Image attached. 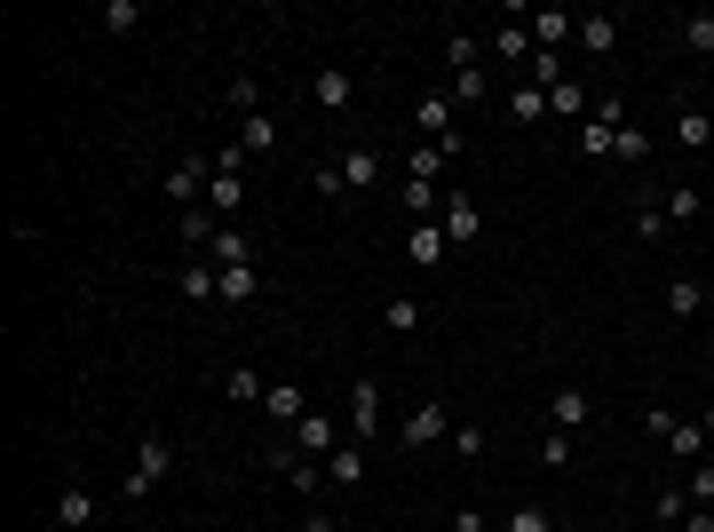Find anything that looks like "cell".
Segmentation results:
<instances>
[{"instance_id": "cell-28", "label": "cell", "mask_w": 714, "mask_h": 532, "mask_svg": "<svg viewBox=\"0 0 714 532\" xmlns=\"http://www.w3.org/2000/svg\"><path fill=\"white\" fill-rule=\"evenodd\" d=\"M397 199H405V215H437V207H445V191L421 183V176H405V183H397Z\"/></svg>"}, {"instance_id": "cell-7", "label": "cell", "mask_w": 714, "mask_h": 532, "mask_svg": "<svg viewBox=\"0 0 714 532\" xmlns=\"http://www.w3.org/2000/svg\"><path fill=\"white\" fill-rule=\"evenodd\" d=\"M524 24H532V48H556V56H564V41H580V16H564V9H532Z\"/></svg>"}, {"instance_id": "cell-44", "label": "cell", "mask_w": 714, "mask_h": 532, "mask_svg": "<svg viewBox=\"0 0 714 532\" xmlns=\"http://www.w3.org/2000/svg\"><path fill=\"white\" fill-rule=\"evenodd\" d=\"M611 144H620V136H611V127H596V120H580V151H596V159H611Z\"/></svg>"}, {"instance_id": "cell-21", "label": "cell", "mask_w": 714, "mask_h": 532, "mask_svg": "<svg viewBox=\"0 0 714 532\" xmlns=\"http://www.w3.org/2000/svg\"><path fill=\"white\" fill-rule=\"evenodd\" d=\"M326 477L342 485V493H350V485H365V445H333V453H326Z\"/></svg>"}, {"instance_id": "cell-22", "label": "cell", "mask_w": 714, "mask_h": 532, "mask_svg": "<svg viewBox=\"0 0 714 532\" xmlns=\"http://www.w3.org/2000/svg\"><path fill=\"white\" fill-rule=\"evenodd\" d=\"M238 151H279V120H270V112H254V120H238Z\"/></svg>"}, {"instance_id": "cell-1", "label": "cell", "mask_w": 714, "mask_h": 532, "mask_svg": "<svg viewBox=\"0 0 714 532\" xmlns=\"http://www.w3.org/2000/svg\"><path fill=\"white\" fill-rule=\"evenodd\" d=\"M445 438H453V406H445V397H429V406H413V414L397 421V445L405 453H429V445H445Z\"/></svg>"}, {"instance_id": "cell-17", "label": "cell", "mask_w": 714, "mask_h": 532, "mask_svg": "<svg viewBox=\"0 0 714 532\" xmlns=\"http://www.w3.org/2000/svg\"><path fill=\"white\" fill-rule=\"evenodd\" d=\"M675 144H683V151H706V144H714V112L683 104V112H675Z\"/></svg>"}, {"instance_id": "cell-6", "label": "cell", "mask_w": 714, "mask_h": 532, "mask_svg": "<svg viewBox=\"0 0 714 532\" xmlns=\"http://www.w3.org/2000/svg\"><path fill=\"white\" fill-rule=\"evenodd\" d=\"M286 445H294L302 461H326V453H333V414H302V421L286 429Z\"/></svg>"}, {"instance_id": "cell-4", "label": "cell", "mask_w": 714, "mask_h": 532, "mask_svg": "<svg viewBox=\"0 0 714 532\" xmlns=\"http://www.w3.org/2000/svg\"><path fill=\"white\" fill-rule=\"evenodd\" d=\"M437 230H445L453 247H468L476 230H485V215H476V199H468V191H445V207H437Z\"/></svg>"}, {"instance_id": "cell-15", "label": "cell", "mask_w": 714, "mask_h": 532, "mask_svg": "<svg viewBox=\"0 0 714 532\" xmlns=\"http://www.w3.org/2000/svg\"><path fill=\"white\" fill-rule=\"evenodd\" d=\"M508 120H517V127H540V120H548V88L517 80V88H508Z\"/></svg>"}, {"instance_id": "cell-2", "label": "cell", "mask_w": 714, "mask_h": 532, "mask_svg": "<svg viewBox=\"0 0 714 532\" xmlns=\"http://www.w3.org/2000/svg\"><path fill=\"white\" fill-rule=\"evenodd\" d=\"M207 183H215V151H183L175 168H167V199H175V207H199Z\"/></svg>"}, {"instance_id": "cell-16", "label": "cell", "mask_w": 714, "mask_h": 532, "mask_svg": "<svg viewBox=\"0 0 714 532\" xmlns=\"http://www.w3.org/2000/svg\"><path fill=\"white\" fill-rule=\"evenodd\" d=\"M56 524L88 532V524H95V493H88V485H64V493H56Z\"/></svg>"}, {"instance_id": "cell-35", "label": "cell", "mask_w": 714, "mask_h": 532, "mask_svg": "<svg viewBox=\"0 0 714 532\" xmlns=\"http://www.w3.org/2000/svg\"><path fill=\"white\" fill-rule=\"evenodd\" d=\"M223 389L238 397V406H262V374H254V365H230V374H223Z\"/></svg>"}, {"instance_id": "cell-3", "label": "cell", "mask_w": 714, "mask_h": 532, "mask_svg": "<svg viewBox=\"0 0 714 532\" xmlns=\"http://www.w3.org/2000/svg\"><path fill=\"white\" fill-rule=\"evenodd\" d=\"M167 469H175V445H167V438H144V453H135V469H127V501L159 493V485H167Z\"/></svg>"}, {"instance_id": "cell-19", "label": "cell", "mask_w": 714, "mask_h": 532, "mask_svg": "<svg viewBox=\"0 0 714 532\" xmlns=\"http://www.w3.org/2000/svg\"><path fill=\"white\" fill-rule=\"evenodd\" d=\"M492 56H500V64H532V24H524V16L500 24V32H492Z\"/></svg>"}, {"instance_id": "cell-20", "label": "cell", "mask_w": 714, "mask_h": 532, "mask_svg": "<svg viewBox=\"0 0 714 532\" xmlns=\"http://www.w3.org/2000/svg\"><path fill=\"white\" fill-rule=\"evenodd\" d=\"M706 310V286L683 271V279H667V318H699Z\"/></svg>"}, {"instance_id": "cell-39", "label": "cell", "mask_w": 714, "mask_h": 532, "mask_svg": "<svg viewBox=\"0 0 714 532\" xmlns=\"http://www.w3.org/2000/svg\"><path fill=\"white\" fill-rule=\"evenodd\" d=\"M651 517H659V524H675V532H683V517H691V493H675V485H667V493H659V501H651Z\"/></svg>"}, {"instance_id": "cell-29", "label": "cell", "mask_w": 714, "mask_h": 532, "mask_svg": "<svg viewBox=\"0 0 714 532\" xmlns=\"http://www.w3.org/2000/svg\"><path fill=\"white\" fill-rule=\"evenodd\" d=\"M659 207H667V223H691V215H706V199H699V183H675V191H659Z\"/></svg>"}, {"instance_id": "cell-12", "label": "cell", "mask_w": 714, "mask_h": 532, "mask_svg": "<svg viewBox=\"0 0 714 532\" xmlns=\"http://www.w3.org/2000/svg\"><path fill=\"white\" fill-rule=\"evenodd\" d=\"M659 445H667L675 461H691V469H699V461H706V421H667Z\"/></svg>"}, {"instance_id": "cell-25", "label": "cell", "mask_w": 714, "mask_h": 532, "mask_svg": "<svg viewBox=\"0 0 714 532\" xmlns=\"http://www.w3.org/2000/svg\"><path fill=\"white\" fill-rule=\"evenodd\" d=\"M580 48L588 56H611V48H620V16H580Z\"/></svg>"}, {"instance_id": "cell-9", "label": "cell", "mask_w": 714, "mask_h": 532, "mask_svg": "<svg viewBox=\"0 0 714 532\" xmlns=\"http://www.w3.org/2000/svg\"><path fill=\"white\" fill-rule=\"evenodd\" d=\"M588 414H596V406H588V389H571V382H564V389H548V429H571V438H580Z\"/></svg>"}, {"instance_id": "cell-38", "label": "cell", "mask_w": 714, "mask_h": 532, "mask_svg": "<svg viewBox=\"0 0 714 532\" xmlns=\"http://www.w3.org/2000/svg\"><path fill=\"white\" fill-rule=\"evenodd\" d=\"M453 445H461V461H485V445H492V429H485V421H461V429H453Z\"/></svg>"}, {"instance_id": "cell-18", "label": "cell", "mask_w": 714, "mask_h": 532, "mask_svg": "<svg viewBox=\"0 0 714 532\" xmlns=\"http://www.w3.org/2000/svg\"><path fill=\"white\" fill-rule=\"evenodd\" d=\"M350 429H358V438H373V429H382V389H373V382L350 389Z\"/></svg>"}, {"instance_id": "cell-30", "label": "cell", "mask_w": 714, "mask_h": 532, "mask_svg": "<svg viewBox=\"0 0 714 532\" xmlns=\"http://www.w3.org/2000/svg\"><path fill=\"white\" fill-rule=\"evenodd\" d=\"M635 239H643V247H651V239H667V207H659L651 191L635 199Z\"/></svg>"}, {"instance_id": "cell-27", "label": "cell", "mask_w": 714, "mask_h": 532, "mask_svg": "<svg viewBox=\"0 0 714 532\" xmlns=\"http://www.w3.org/2000/svg\"><path fill=\"white\" fill-rule=\"evenodd\" d=\"M675 41H683L691 56H714V9H699V16H683V24H675Z\"/></svg>"}, {"instance_id": "cell-34", "label": "cell", "mask_w": 714, "mask_h": 532, "mask_svg": "<svg viewBox=\"0 0 714 532\" xmlns=\"http://www.w3.org/2000/svg\"><path fill=\"white\" fill-rule=\"evenodd\" d=\"M382 326H389V335H421V303H413V294H397V303L382 310Z\"/></svg>"}, {"instance_id": "cell-14", "label": "cell", "mask_w": 714, "mask_h": 532, "mask_svg": "<svg viewBox=\"0 0 714 532\" xmlns=\"http://www.w3.org/2000/svg\"><path fill=\"white\" fill-rule=\"evenodd\" d=\"M262 406H270V421H279V429H294L302 414H310V397H302V382H270Z\"/></svg>"}, {"instance_id": "cell-41", "label": "cell", "mask_w": 714, "mask_h": 532, "mask_svg": "<svg viewBox=\"0 0 714 532\" xmlns=\"http://www.w3.org/2000/svg\"><path fill=\"white\" fill-rule=\"evenodd\" d=\"M476 56H485V41H476V32H453V41H445V64H453V72H468Z\"/></svg>"}, {"instance_id": "cell-50", "label": "cell", "mask_w": 714, "mask_h": 532, "mask_svg": "<svg viewBox=\"0 0 714 532\" xmlns=\"http://www.w3.org/2000/svg\"><path fill=\"white\" fill-rule=\"evenodd\" d=\"M476 532H492V524H476Z\"/></svg>"}, {"instance_id": "cell-32", "label": "cell", "mask_w": 714, "mask_h": 532, "mask_svg": "<svg viewBox=\"0 0 714 532\" xmlns=\"http://www.w3.org/2000/svg\"><path fill=\"white\" fill-rule=\"evenodd\" d=\"M254 294H262V279H254V262H247V271H223V294H215V303H254Z\"/></svg>"}, {"instance_id": "cell-11", "label": "cell", "mask_w": 714, "mask_h": 532, "mask_svg": "<svg viewBox=\"0 0 714 532\" xmlns=\"http://www.w3.org/2000/svg\"><path fill=\"white\" fill-rule=\"evenodd\" d=\"M207 262H215V271H247V262H254V239H247L238 223H223L215 247H207Z\"/></svg>"}, {"instance_id": "cell-48", "label": "cell", "mask_w": 714, "mask_h": 532, "mask_svg": "<svg viewBox=\"0 0 714 532\" xmlns=\"http://www.w3.org/2000/svg\"><path fill=\"white\" fill-rule=\"evenodd\" d=\"M476 524H485V517H476V509H461V517H453L445 532H476Z\"/></svg>"}, {"instance_id": "cell-40", "label": "cell", "mask_w": 714, "mask_h": 532, "mask_svg": "<svg viewBox=\"0 0 714 532\" xmlns=\"http://www.w3.org/2000/svg\"><path fill=\"white\" fill-rule=\"evenodd\" d=\"M95 24H104V32H135L144 9H135V0H104V16H95Z\"/></svg>"}, {"instance_id": "cell-36", "label": "cell", "mask_w": 714, "mask_h": 532, "mask_svg": "<svg viewBox=\"0 0 714 532\" xmlns=\"http://www.w3.org/2000/svg\"><path fill=\"white\" fill-rule=\"evenodd\" d=\"M524 72H532V88H564V56H556V48H532Z\"/></svg>"}, {"instance_id": "cell-51", "label": "cell", "mask_w": 714, "mask_h": 532, "mask_svg": "<svg viewBox=\"0 0 714 532\" xmlns=\"http://www.w3.org/2000/svg\"><path fill=\"white\" fill-rule=\"evenodd\" d=\"M556 532H571V524H556Z\"/></svg>"}, {"instance_id": "cell-49", "label": "cell", "mask_w": 714, "mask_h": 532, "mask_svg": "<svg viewBox=\"0 0 714 532\" xmlns=\"http://www.w3.org/2000/svg\"><path fill=\"white\" fill-rule=\"evenodd\" d=\"M699 421H706V445H714V406H706V414H699Z\"/></svg>"}, {"instance_id": "cell-43", "label": "cell", "mask_w": 714, "mask_h": 532, "mask_svg": "<svg viewBox=\"0 0 714 532\" xmlns=\"http://www.w3.org/2000/svg\"><path fill=\"white\" fill-rule=\"evenodd\" d=\"M540 461H548V469H564V461H571V429H548V438H540Z\"/></svg>"}, {"instance_id": "cell-10", "label": "cell", "mask_w": 714, "mask_h": 532, "mask_svg": "<svg viewBox=\"0 0 714 532\" xmlns=\"http://www.w3.org/2000/svg\"><path fill=\"white\" fill-rule=\"evenodd\" d=\"M350 95H358V80L342 72V64H326V72L310 80V104H318V112H350Z\"/></svg>"}, {"instance_id": "cell-42", "label": "cell", "mask_w": 714, "mask_h": 532, "mask_svg": "<svg viewBox=\"0 0 714 532\" xmlns=\"http://www.w3.org/2000/svg\"><path fill=\"white\" fill-rule=\"evenodd\" d=\"M500 532H556V517H548V509H532V501H524V509H517V517H508Z\"/></svg>"}, {"instance_id": "cell-23", "label": "cell", "mask_w": 714, "mask_h": 532, "mask_svg": "<svg viewBox=\"0 0 714 532\" xmlns=\"http://www.w3.org/2000/svg\"><path fill=\"white\" fill-rule=\"evenodd\" d=\"M223 104H230L238 120H254V112H262V80H254V72H230V88H223Z\"/></svg>"}, {"instance_id": "cell-46", "label": "cell", "mask_w": 714, "mask_h": 532, "mask_svg": "<svg viewBox=\"0 0 714 532\" xmlns=\"http://www.w3.org/2000/svg\"><path fill=\"white\" fill-rule=\"evenodd\" d=\"M643 151H651V144H643V127L627 120V127H620V144H611V159H643Z\"/></svg>"}, {"instance_id": "cell-26", "label": "cell", "mask_w": 714, "mask_h": 532, "mask_svg": "<svg viewBox=\"0 0 714 532\" xmlns=\"http://www.w3.org/2000/svg\"><path fill=\"white\" fill-rule=\"evenodd\" d=\"M238 207H247V183L215 168V183H207V215H238Z\"/></svg>"}, {"instance_id": "cell-24", "label": "cell", "mask_w": 714, "mask_h": 532, "mask_svg": "<svg viewBox=\"0 0 714 532\" xmlns=\"http://www.w3.org/2000/svg\"><path fill=\"white\" fill-rule=\"evenodd\" d=\"M445 247H453V239H445L437 223H413V239H405V254H413L421 271H429V262H445Z\"/></svg>"}, {"instance_id": "cell-45", "label": "cell", "mask_w": 714, "mask_h": 532, "mask_svg": "<svg viewBox=\"0 0 714 532\" xmlns=\"http://www.w3.org/2000/svg\"><path fill=\"white\" fill-rule=\"evenodd\" d=\"M691 509H714V461H699V469H691Z\"/></svg>"}, {"instance_id": "cell-37", "label": "cell", "mask_w": 714, "mask_h": 532, "mask_svg": "<svg viewBox=\"0 0 714 532\" xmlns=\"http://www.w3.org/2000/svg\"><path fill=\"white\" fill-rule=\"evenodd\" d=\"M548 112H556V120H580V112H588V88H580V80L548 88Z\"/></svg>"}, {"instance_id": "cell-31", "label": "cell", "mask_w": 714, "mask_h": 532, "mask_svg": "<svg viewBox=\"0 0 714 532\" xmlns=\"http://www.w3.org/2000/svg\"><path fill=\"white\" fill-rule=\"evenodd\" d=\"M445 95H461V104H485V95H492V72H485V64H468V72H453Z\"/></svg>"}, {"instance_id": "cell-33", "label": "cell", "mask_w": 714, "mask_h": 532, "mask_svg": "<svg viewBox=\"0 0 714 532\" xmlns=\"http://www.w3.org/2000/svg\"><path fill=\"white\" fill-rule=\"evenodd\" d=\"M588 120H596V127H611V136H620V127H627V95H620V88H603Z\"/></svg>"}, {"instance_id": "cell-8", "label": "cell", "mask_w": 714, "mask_h": 532, "mask_svg": "<svg viewBox=\"0 0 714 532\" xmlns=\"http://www.w3.org/2000/svg\"><path fill=\"white\" fill-rule=\"evenodd\" d=\"M175 294H183V303H215V294H223V271H215L207 254H191L183 271H175Z\"/></svg>"}, {"instance_id": "cell-47", "label": "cell", "mask_w": 714, "mask_h": 532, "mask_svg": "<svg viewBox=\"0 0 714 532\" xmlns=\"http://www.w3.org/2000/svg\"><path fill=\"white\" fill-rule=\"evenodd\" d=\"M683 532H714V509H691V517H683Z\"/></svg>"}, {"instance_id": "cell-5", "label": "cell", "mask_w": 714, "mask_h": 532, "mask_svg": "<svg viewBox=\"0 0 714 532\" xmlns=\"http://www.w3.org/2000/svg\"><path fill=\"white\" fill-rule=\"evenodd\" d=\"M333 176H342V191H373V183H382V151H373V144H350L342 159H333Z\"/></svg>"}, {"instance_id": "cell-13", "label": "cell", "mask_w": 714, "mask_h": 532, "mask_svg": "<svg viewBox=\"0 0 714 532\" xmlns=\"http://www.w3.org/2000/svg\"><path fill=\"white\" fill-rule=\"evenodd\" d=\"M413 120H421V136H429V144H453V95H445V88H437V95H421V104H413Z\"/></svg>"}]
</instances>
